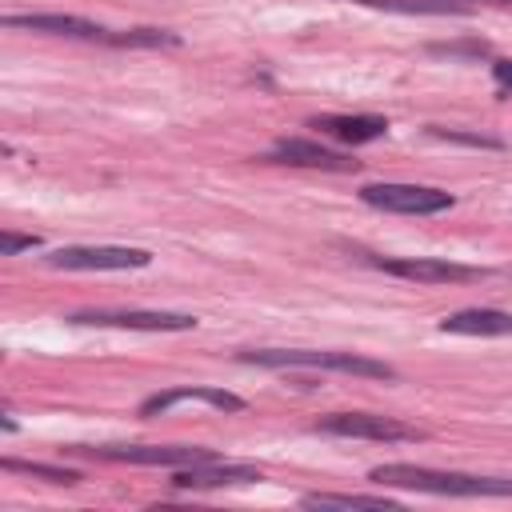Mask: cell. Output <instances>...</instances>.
<instances>
[{"label":"cell","mask_w":512,"mask_h":512,"mask_svg":"<svg viewBox=\"0 0 512 512\" xmlns=\"http://www.w3.org/2000/svg\"><path fill=\"white\" fill-rule=\"evenodd\" d=\"M308 128H320L324 136L340 140V144H372L388 132V120L384 116H312Z\"/></svg>","instance_id":"4fadbf2b"},{"label":"cell","mask_w":512,"mask_h":512,"mask_svg":"<svg viewBox=\"0 0 512 512\" xmlns=\"http://www.w3.org/2000/svg\"><path fill=\"white\" fill-rule=\"evenodd\" d=\"M268 160H276V164H296V168H320V172H356V168H360V160H352V156H344V152H332V148H324V144H316V140H300V136L276 140L272 152H268Z\"/></svg>","instance_id":"9c48e42d"},{"label":"cell","mask_w":512,"mask_h":512,"mask_svg":"<svg viewBox=\"0 0 512 512\" xmlns=\"http://www.w3.org/2000/svg\"><path fill=\"white\" fill-rule=\"evenodd\" d=\"M372 264L380 272H388V276L416 280V284H464V280H480L484 276V268L456 264V260H432V256H380Z\"/></svg>","instance_id":"52a82bcc"},{"label":"cell","mask_w":512,"mask_h":512,"mask_svg":"<svg viewBox=\"0 0 512 512\" xmlns=\"http://www.w3.org/2000/svg\"><path fill=\"white\" fill-rule=\"evenodd\" d=\"M360 200L380 212H400V216H436L452 208V192L428 188V184H364Z\"/></svg>","instance_id":"277c9868"},{"label":"cell","mask_w":512,"mask_h":512,"mask_svg":"<svg viewBox=\"0 0 512 512\" xmlns=\"http://www.w3.org/2000/svg\"><path fill=\"white\" fill-rule=\"evenodd\" d=\"M4 28H28V32H48V36H68V40H108V32L84 16H64V12H24V16H4Z\"/></svg>","instance_id":"30bf717a"},{"label":"cell","mask_w":512,"mask_h":512,"mask_svg":"<svg viewBox=\"0 0 512 512\" xmlns=\"http://www.w3.org/2000/svg\"><path fill=\"white\" fill-rule=\"evenodd\" d=\"M352 4L404 12V16H464L468 12V4H460V0H352Z\"/></svg>","instance_id":"9a60e30c"},{"label":"cell","mask_w":512,"mask_h":512,"mask_svg":"<svg viewBox=\"0 0 512 512\" xmlns=\"http://www.w3.org/2000/svg\"><path fill=\"white\" fill-rule=\"evenodd\" d=\"M436 136H444V140H460V144H476V148H500V140H492V136H472V132H456V128H432Z\"/></svg>","instance_id":"ffe728a7"},{"label":"cell","mask_w":512,"mask_h":512,"mask_svg":"<svg viewBox=\"0 0 512 512\" xmlns=\"http://www.w3.org/2000/svg\"><path fill=\"white\" fill-rule=\"evenodd\" d=\"M304 508H396L392 496H364V492H308Z\"/></svg>","instance_id":"2e32d148"},{"label":"cell","mask_w":512,"mask_h":512,"mask_svg":"<svg viewBox=\"0 0 512 512\" xmlns=\"http://www.w3.org/2000/svg\"><path fill=\"white\" fill-rule=\"evenodd\" d=\"M260 480V468L252 464H188L172 472L176 488H228V484H252Z\"/></svg>","instance_id":"8fae6325"},{"label":"cell","mask_w":512,"mask_h":512,"mask_svg":"<svg viewBox=\"0 0 512 512\" xmlns=\"http://www.w3.org/2000/svg\"><path fill=\"white\" fill-rule=\"evenodd\" d=\"M44 260L52 268H72V272H120V268H148L152 252L120 248V244H80V248H56Z\"/></svg>","instance_id":"8992f818"},{"label":"cell","mask_w":512,"mask_h":512,"mask_svg":"<svg viewBox=\"0 0 512 512\" xmlns=\"http://www.w3.org/2000/svg\"><path fill=\"white\" fill-rule=\"evenodd\" d=\"M72 456H92V460H124V464H164V468H188V464H212L220 460L212 448L196 444H72L64 448Z\"/></svg>","instance_id":"3957f363"},{"label":"cell","mask_w":512,"mask_h":512,"mask_svg":"<svg viewBox=\"0 0 512 512\" xmlns=\"http://www.w3.org/2000/svg\"><path fill=\"white\" fill-rule=\"evenodd\" d=\"M184 400H200V404H212L220 412H240L244 400L236 392H224V388H208V384H192V388H168V392H156L140 404V416H156V412H168L172 404H184Z\"/></svg>","instance_id":"7c38bea8"},{"label":"cell","mask_w":512,"mask_h":512,"mask_svg":"<svg viewBox=\"0 0 512 512\" xmlns=\"http://www.w3.org/2000/svg\"><path fill=\"white\" fill-rule=\"evenodd\" d=\"M24 248H40V236H20V232H0V256H16Z\"/></svg>","instance_id":"d6986e66"},{"label":"cell","mask_w":512,"mask_h":512,"mask_svg":"<svg viewBox=\"0 0 512 512\" xmlns=\"http://www.w3.org/2000/svg\"><path fill=\"white\" fill-rule=\"evenodd\" d=\"M492 80H496V88L508 96V92H512V60H492Z\"/></svg>","instance_id":"7402d4cb"},{"label":"cell","mask_w":512,"mask_h":512,"mask_svg":"<svg viewBox=\"0 0 512 512\" xmlns=\"http://www.w3.org/2000/svg\"><path fill=\"white\" fill-rule=\"evenodd\" d=\"M368 480L384 488H412V492H432V496H512V480L440 472V468H420V464H376Z\"/></svg>","instance_id":"6da1fadb"},{"label":"cell","mask_w":512,"mask_h":512,"mask_svg":"<svg viewBox=\"0 0 512 512\" xmlns=\"http://www.w3.org/2000/svg\"><path fill=\"white\" fill-rule=\"evenodd\" d=\"M244 364H260V368H332V372H348V376H368V380H396V368L372 356H356V352H304V348H256V352H240Z\"/></svg>","instance_id":"7a4b0ae2"},{"label":"cell","mask_w":512,"mask_h":512,"mask_svg":"<svg viewBox=\"0 0 512 512\" xmlns=\"http://www.w3.org/2000/svg\"><path fill=\"white\" fill-rule=\"evenodd\" d=\"M72 324H96V328H132V332H192L196 316L188 312H104V308H88V312H72Z\"/></svg>","instance_id":"ba28073f"},{"label":"cell","mask_w":512,"mask_h":512,"mask_svg":"<svg viewBox=\"0 0 512 512\" xmlns=\"http://www.w3.org/2000/svg\"><path fill=\"white\" fill-rule=\"evenodd\" d=\"M0 468H4V472H20V476H36V480H48V484H76V480H80V472H72V468L36 464V460H12V456H4Z\"/></svg>","instance_id":"ac0fdd59"},{"label":"cell","mask_w":512,"mask_h":512,"mask_svg":"<svg viewBox=\"0 0 512 512\" xmlns=\"http://www.w3.org/2000/svg\"><path fill=\"white\" fill-rule=\"evenodd\" d=\"M436 56H484V44H432Z\"/></svg>","instance_id":"44dd1931"},{"label":"cell","mask_w":512,"mask_h":512,"mask_svg":"<svg viewBox=\"0 0 512 512\" xmlns=\"http://www.w3.org/2000/svg\"><path fill=\"white\" fill-rule=\"evenodd\" d=\"M104 44H116V48H176L180 36L164 32V28H132V32H108Z\"/></svg>","instance_id":"e0dca14e"},{"label":"cell","mask_w":512,"mask_h":512,"mask_svg":"<svg viewBox=\"0 0 512 512\" xmlns=\"http://www.w3.org/2000/svg\"><path fill=\"white\" fill-rule=\"evenodd\" d=\"M484 4H512V0H484Z\"/></svg>","instance_id":"603a6c76"},{"label":"cell","mask_w":512,"mask_h":512,"mask_svg":"<svg viewBox=\"0 0 512 512\" xmlns=\"http://www.w3.org/2000/svg\"><path fill=\"white\" fill-rule=\"evenodd\" d=\"M440 332L452 336H512V316L500 308H464L440 320Z\"/></svg>","instance_id":"5bb4252c"},{"label":"cell","mask_w":512,"mask_h":512,"mask_svg":"<svg viewBox=\"0 0 512 512\" xmlns=\"http://www.w3.org/2000/svg\"><path fill=\"white\" fill-rule=\"evenodd\" d=\"M316 432L328 436H352V440H380V444H404V440H424L420 428L400 424L392 416H372V412H332L316 420Z\"/></svg>","instance_id":"5b68a950"}]
</instances>
